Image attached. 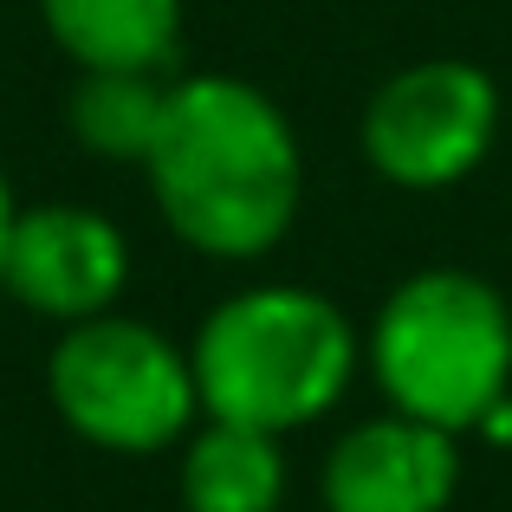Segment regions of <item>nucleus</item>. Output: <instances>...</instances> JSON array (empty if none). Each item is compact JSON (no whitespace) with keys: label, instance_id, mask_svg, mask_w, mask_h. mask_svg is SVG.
Here are the masks:
<instances>
[{"label":"nucleus","instance_id":"nucleus-6","mask_svg":"<svg viewBox=\"0 0 512 512\" xmlns=\"http://www.w3.org/2000/svg\"><path fill=\"white\" fill-rule=\"evenodd\" d=\"M130 286V240L111 214L78 201H39L13 214L0 292L52 325H85L98 312H117Z\"/></svg>","mask_w":512,"mask_h":512},{"label":"nucleus","instance_id":"nucleus-5","mask_svg":"<svg viewBox=\"0 0 512 512\" xmlns=\"http://www.w3.org/2000/svg\"><path fill=\"white\" fill-rule=\"evenodd\" d=\"M500 137V85L474 59H422L389 72L363 104V156L396 188H454Z\"/></svg>","mask_w":512,"mask_h":512},{"label":"nucleus","instance_id":"nucleus-11","mask_svg":"<svg viewBox=\"0 0 512 512\" xmlns=\"http://www.w3.org/2000/svg\"><path fill=\"white\" fill-rule=\"evenodd\" d=\"M13 214H20V201H13L7 169H0V266H7V234H13Z\"/></svg>","mask_w":512,"mask_h":512},{"label":"nucleus","instance_id":"nucleus-3","mask_svg":"<svg viewBox=\"0 0 512 512\" xmlns=\"http://www.w3.org/2000/svg\"><path fill=\"white\" fill-rule=\"evenodd\" d=\"M363 357L389 409L467 441L512 402V305L467 266H422L376 305Z\"/></svg>","mask_w":512,"mask_h":512},{"label":"nucleus","instance_id":"nucleus-4","mask_svg":"<svg viewBox=\"0 0 512 512\" xmlns=\"http://www.w3.org/2000/svg\"><path fill=\"white\" fill-rule=\"evenodd\" d=\"M46 396L78 441L104 454L182 448L201 415L188 344L124 312L65 325L46 357Z\"/></svg>","mask_w":512,"mask_h":512},{"label":"nucleus","instance_id":"nucleus-7","mask_svg":"<svg viewBox=\"0 0 512 512\" xmlns=\"http://www.w3.org/2000/svg\"><path fill=\"white\" fill-rule=\"evenodd\" d=\"M461 493V435L383 409L338 435L318 474L325 512H448Z\"/></svg>","mask_w":512,"mask_h":512},{"label":"nucleus","instance_id":"nucleus-8","mask_svg":"<svg viewBox=\"0 0 512 512\" xmlns=\"http://www.w3.org/2000/svg\"><path fill=\"white\" fill-rule=\"evenodd\" d=\"M39 20L78 72H163L182 39V0H39Z\"/></svg>","mask_w":512,"mask_h":512},{"label":"nucleus","instance_id":"nucleus-2","mask_svg":"<svg viewBox=\"0 0 512 512\" xmlns=\"http://www.w3.org/2000/svg\"><path fill=\"white\" fill-rule=\"evenodd\" d=\"M188 363L201 415L286 441L292 428L325 422L344 402L363 363V338L344 305L312 286H247L201 318Z\"/></svg>","mask_w":512,"mask_h":512},{"label":"nucleus","instance_id":"nucleus-1","mask_svg":"<svg viewBox=\"0 0 512 512\" xmlns=\"http://www.w3.org/2000/svg\"><path fill=\"white\" fill-rule=\"evenodd\" d=\"M143 175L169 234L208 260L273 253L305 201V156L292 117L273 104V91L234 72L175 78Z\"/></svg>","mask_w":512,"mask_h":512},{"label":"nucleus","instance_id":"nucleus-9","mask_svg":"<svg viewBox=\"0 0 512 512\" xmlns=\"http://www.w3.org/2000/svg\"><path fill=\"white\" fill-rule=\"evenodd\" d=\"M286 506V448L266 428L201 422L182 441V512H279Z\"/></svg>","mask_w":512,"mask_h":512},{"label":"nucleus","instance_id":"nucleus-10","mask_svg":"<svg viewBox=\"0 0 512 512\" xmlns=\"http://www.w3.org/2000/svg\"><path fill=\"white\" fill-rule=\"evenodd\" d=\"M169 111V78L163 72H78L65 98L78 150L98 163H150V143Z\"/></svg>","mask_w":512,"mask_h":512}]
</instances>
